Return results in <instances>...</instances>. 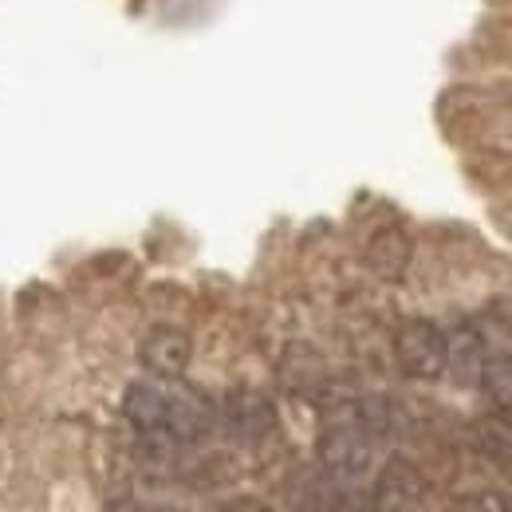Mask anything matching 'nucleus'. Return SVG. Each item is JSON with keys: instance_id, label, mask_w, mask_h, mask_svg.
<instances>
[{"instance_id": "1", "label": "nucleus", "mask_w": 512, "mask_h": 512, "mask_svg": "<svg viewBox=\"0 0 512 512\" xmlns=\"http://www.w3.org/2000/svg\"><path fill=\"white\" fill-rule=\"evenodd\" d=\"M394 359L406 379L434 383L446 375L449 335L430 320H406L394 335Z\"/></svg>"}, {"instance_id": "2", "label": "nucleus", "mask_w": 512, "mask_h": 512, "mask_svg": "<svg viewBox=\"0 0 512 512\" xmlns=\"http://www.w3.org/2000/svg\"><path fill=\"white\" fill-rule=\"evenodd\" d=\"M320 461L331 477H343V481H355L371 469L375 461V442H371V430L363 426L359 410L335 426H327L320 438Z\"/></svg>"}, {"instance_id": "3", "label": "nucleus", "mask_w": 512, "mask_h": 512, "mask_svg": "<svg viewBox=\"0 0 512 512\" xmlns=\"http://www.w3.org/2000/svg\"><path fill=\"white\" fill-rule=\"evenodd\" d=\"M193 359L190 331L174 327V323H158L142 335L138 343V363L146 367L150 379H182Z\"/></svg>"}, {"instance_id": "4", "label": "nucleus", "mask_w": 512, "mask_h": 512, "mask_svg": "<svg viewBox=\"0 0 512 512\" xmlns=\"http://www.w3.org/2000/svg\"><path fill=\"white\" fill-rule=\"evenodd\" d=\"M174 383L178 379H138V383L127 386L123 414H127V422L138 434H146V438H170L166 426H170V390H174Z\"/></svg>"}, {"instance_id": "5", "label": "nucleus", "mask_w": 512, "mask_h": 512, "mask_svg": "<svg viewBox=\"0 0 512 512\" xmlns=\"http://www.w3.org/2000/svg\"><path fill=\"white\" fill-rule=\"evenodd\" d=\"M225 422L229 430L241 438V442H260L272 434L276 426V414H272V402L256 390H233L229 402H225Z\"/></svg>"}, {"instance_id": "6", "label": "nucleus", "mask_w": 512, "mask_h": 512, "mask_svg": "<svg viewBox=\"0 0 512 512\" xmlns=\"http://www.w3.org/2000/svg\"><path fill=\"white\" fill-rule=\"evenodd\" d=\"M422 501V477L410 461L394 457L375 481V509L379 512H410Z\"/></svg>"}, {"instance_id": "7", "label": "nucleus", "mask_w": 512, "mask_h": 512, "mask_svg": "<svg viewBox=\"0 0 512 512\" xmlns=\"http://www.w3.org/2000/svg\"><path fill=\"white\" fill-rule=\"evenodd\" d=\"M367 264L379 280H402L410 268V237L402 229H379L367 245Z\"/></svg>"}, {"instance_id": "8", "label": "nucleus", "mask_w": 512, "mask_h": 512, "mask_svg": "<svg viewBox=\"0 0 512 512\" xmlns=\"http://www.w3.org/2000/svg\"><path fill=\"white\" fill-rule=\"evenodd\" d=\"M473 446L477 453H485L489 461H512V410H493V414H481L473 422Z\"/></svg>"}, {"instance_id": "9", "label": "nucleus", "mask_w": 512, "mask_h": 512, "mask_svg": "<svg viewBox=\"0 0 512 512\" xmlns=\"http://www.w3.org/2000/svg\"><path fill=\"white\" fill-rule=\"evenodd\" d=\"M481 363H485V347H481V339H477L469 327H465V331H457V335L449 339L446 371H453V379H457V383H477Z\"/></svg>"}, {"instance_id": "10", "label": "nucleus", "mask_w": 512, "mask_h": 512, "mask_svg": "<svg viewBox=\"0 0 512 512\" xmlns=\"http://www.w3.org/2000/svg\"><path fill=\"white\" fill-rule=\"evenodd\" d=\"M477 383L497 410H512V355H485Z\"/></svg>"}, {"instance_id": "11", "label": "nucleus", "mask_w": 512, "mask_h": 512, "mask_svg": "<svg viewBox=\"0 0 512 512\" xmlns=\"http://www.w3.org/2000/svg\"><path fill=\"white\" fill-rule=\"evenodd\" d=\"M465 512H512V501L505 493H477V497H469Z\"/></svg>"}, {"instance_id": "12", "label": "nucleus", "mask_w": 512, "mask_h": 512, "mask_svg": "<svg viewBox=\"0 0 512 512\" xmlns=\"http://www.w3.org/2000/svg\"><path fill=\"white\" fill-rule=\"evenodd\" d=\"M221 512H272L260 497H233V501H225Z\"/></svg>"}]
</instances>
